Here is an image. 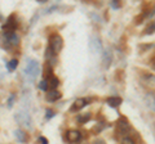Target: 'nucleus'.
<instances>
[{
    "label": "nucleus",
    "instance_id": "f257e3e1",
    "mask_svg": "<svg viewBox=\"0 0 155 144\" xmlns=\"http://www.w3.org/2000/svg\"><path fill=\"white\" fill-rule=\"evenodd\" d=\"M62 48H64V39L61 37V35H58V33H52L49 36V49L53 54L57 55L58 53L62 50Z\"/></svg>",
    "mask_w": 155,
    "mask_h": 144
},
{
    "label": "nucleus",
    "instance_id": "f03ea898",
    "mask_svg": "<svg viewBox=\"0 0 155 144\" xmlns=\"http://www.w3.org/2000/svg\"><path fill=\"white\" fill-rule=\"evenodd\" d=\"M25 74L28 79L34 80L39 75V64L34 59H28L27 63H26V67H25Z\"/></svg>",
    "mask_w": 155,
    "mask_h": 144
},
{
    "label": "nucleus",
    "instance_id": "7ed1b4c3",
    "mask_svg": "<svg viewBox=\"0 0 155 144\" xmlns=\"http://www.w3.org/2000/svg\"><path fill=\"white\" fill-rule=\"evenodd\" d=\"M16 121L19 124V125H25V126L27 127H31V125H32V121H31V117H30V114H28L27 112H18L16 114Z\"/></svg>",
    "mask_w": 155,
    "mask_h": 144
},
{
    "label": "nucleus",
    "instance_id": "20e7f679",
    "mask_svg": "<svg viewBox=\"0 0 155 144\" xmlns=\"http://www.w3.org/2000/svg\"><path fill=\"white\" fill-rule=\"evenodd\" d=\"M18 26V23L16 21V17L14 16H9L8 20L5 21V23L3 25V30L5 32H14L16 31V28Z\"/></svg>",
    "mask_w": 155,
    "mask_h": 144
},
{
    "label": "nucleus",
    "instance_id": "39448f33",
    "mask_svg": "<svg viewBox=\"0 0 155 144\" xmlns=\"http://www.w3.org/2000/svg\"><path fill=\"white\" fill-rule=\"evenodd\" d=\"M80 139H81V133L79 130H69L66 133V140L70 144L79 143Z\"/></svg>",
    "mask_w": 155,
    "mask_h": 144
},
{
    "label": "nucleus",
    "instance_id": "423d86ee",
    "mask_svg": "<svg viewBox=\"0 0 155 144\" xmlns=\"http://www.w3.org/2000/svg\"><path fill=\"white\" fill-rule=\"evenodd\" d=\"M116 126H118V131L120 134H128L129 130H130V125H129V122L127 121L125 117L119 118L118 122H116Z\"/></svg>",
    "mask_w": 155,
    "mask_h": 144
},
{
    "label": "nucleus",
    "instance_id": "0eeeda50",
    "mask_svg": "<svg viewBox=\"0 0 155 144\" xmlns=\"http://www.w3.org/2000/svg\"><path fill=\"white\" fill-rule=\"evenodd\" d=\"M89 49L92 53H98L102 49V45H101V40L98 36H92L91 41H89Z\"/></svg>",
    "mask_w": 155,
    "mask_h": 144
},
{
    "label": "nucleus",
    "instance_id": "6e6552de",
    "mask_svg": "<svg viewBox=\"0 0 155 144\" xmlns=\"http://www.w3.org/2000/svg\"><path fill=\"white\" fill-rule=\"evenodd\" d=\"M87 103H88V100H87L85 98H78L74 103H72L71 105V108H70V111L71 112H78V111H80V109H83Z\"/></svg>",
    "mask_w": 155,
    "mask_h": 144
},
{
    "label": "nucleus",
    "instance_id": "1a4fd4ad",
    "mask_svg": "<svg viewBox=\"0 0 155 144\" xmlns=\"http://www.w3.org/2000/svg\"><path fill=\"white\" fill-rule=\"evenodd\" d=\"M145 102H146L147 107L155 112V93H147L146 97H145Z\"/></svg>",
    "mask_w": 155,
    "mask_h": 144
},
{
    "label": "nucleus",
    "instance_id": "9d476101",
    "mask_svg": "<svg viewBox=\"0 0 155 144\" xmlns=\"http://www.w3.org/2000/svg\"><path fill=\"white\" fill-rule=\"evenodd\" d=\"M111 61H113V54H111V52L109 49L105 50L104 54H102V63H104L105 68H109L110 64H111Z\"/></svg>",
    "mask_w": 155,
    "mask_h": 144
},
{
    "label": "nucleus",
    "instance_id": "9b49d317",
    "mask_svg": "<svg viewBox=\"0 0 155 144\" xmlns=\"http://www.w3.org/2000/svg\"><path fill=\"white\" fill-rule=\"evenodd\" d=\"M106 103H107L110 107L116 108V107H119V105L123 103V99L120 97H109L107 99H106Z\"/></svg>",
    "mask_w": 155,
    "mask_h": 144
},
{
    "label": "nucleus",
    "instance_id": "f8f14e48",
    "mask_svg": "<svg viewBox=\"0 0 155 144\" xmlns=\"http://www.w3.org/2000/svg\"><path fill=\"white\" fill-rule=\"evenodd\" d=\"M61 97H62V94L60 92H57V90H51V92H48L45 95L48 102H56V100L61 99Z\"/></svg>",
    "mask_w": 155,
    "mask_h": 144
},
{
    "label": "nucleus",
    "instance_id": "ddd939ff",
    "mask_svg": "<svg viewBox=\"0 0 155 144\" xmlns=\"http://www.w3.org/2000/svg\"><path fill=\"white\" fill-rule=\"evenodd\" d=\"M14 135H16V139L18 142H21V143H25V142H27V134L23 131V130H21V129H18V130H16L14 131Z\"/></svg>",
    "mask_w": 155,
    "mask_h": 144
},
{
    "label": "nucleus",
    "instance_id": "4468645a",
    "mask_svg": "<svg viewBox=\"0 0 155 144\" xmlns=\"http://www.w3.org/2000/svg\"><path fill=\"white\" fill-rule=\"evenodd\" d=\"M92 118V113H81V114H78V117H76V120H78V122L79 124H85V122H88L89 120Z\"/></svg>",
    "mask_w": 155,
    "mask_h": 144
},
{
    "label": "nucleus",
    "instance_id": "2eb2a0df",
    "mask_svg": "<svg viewBox=\"0 0 155 144\" xmlns=\"http://www.w3.org/2000/svg\"><path fill=\"white\" fill-rule=\"evenodd\" d=\"M48 85H49V88H52V90H56V88L60 85V80L54 76H52V77L48 79Z\"/></svg>",
    "mask_w": 155,
    "mask_h": 144
},
{
    "label": "nucleus",
    "instance_id": "dca6fc26",
    "mask_svg": "<svg viewBox=\"0 0 155 144\" xmlns=\"http://www.w3.org/2000/svg\"><path fill=\"white\" fill-rule=\"evenodd\" d=\"M17 67H18V61L17 59H11L7 63V68H8V71H11V72L16 70Z\"/></svg>",
    "mask_w": 155,
    "mask_h": 144
},
{
    "label": "nucleus",
    "instance_id": "f3484780",
    "mask_svg": "<svg viewBox=\"0 0 155 144\" xmlns=\"http://www.w3.org/2000/svg\"><path fill=\"white\" fill-rule=\"evenodd\" d=\"M143 81L146 85H155V76L153 75H145Z\"/></svg>",
    "mask_w": 155,
    "mask_h": 144
},
{
    "label": "nucleus",
    "instance_id": "a211bd4d",
    "mask_svg": "<svg viewBox=\"0 0 155 144\" xmlns=\"http://www.w3.org/2000/svg\"><path fill=\"white\" fill-rule=\"evenodd\" d=\"M39 88H40L41 90H44V92H47V90L49 89V85H48V80L40 81V84H39Z\"/></svg>",
    "mask_w": 155,
    "mask_h": 144
},
{
    "label": "nucleus",
    "instance_id": "6ab92c4d",
    "mask_svg": "<svg viewBox=\"0 0 155 144\" xmlns=\"http://www.w3.org/2000/svg\"><path fill=\"white\" fill-rule=\"evenodd\" d=\"M122 144H136V142L133 140V138H130V136H125V138H123Z\"/></svg>",
    "mask_w": 155,
    "mask_h": 144
},
{
    "label": "nucleus",
    "instance_id": "aec40b11",
    "mask_svg": "<svg viewBox=\"0 0 155 144\" xmlns=\"http://www.w3.org/2000/svg\"><path fill=\"white\" fill-rule=\"evenodd\" d=\"M53 116H54V111H53V109H49V108H48L47 111H45V118H47V120H49V118H52Z\"/></svg>",
    "mask_w": 155,
    "mask_h": 144
},
{
    "label": "nucleus",
    "instance_id": "412c9836",
    "mask_svg": "<svg viewBox=\"0 0 155 144\" xmlns=\"http://www.w3.org/2000/svg\"><path fill=\"white\" fill-rule=\"evenodd\" d=\"M110 5L113 7V8H115V9H118V8H120V3L116 2V0H113V2L110 3Z\"/></svg>",
    "mask_w": 155,
    "mask_h": 144
},
{
    "label": "nucleus",
    "instance_id": "4be33fe9",
    "mask_svg": "<svg viewBox=\"0 0 155 144\" xmlns=\"http://www.w3.org/2000/svg\"><path fill=\"white\" fill-rule=\"evenodd\" d=\"M155 30V23H153V25H151V27H147L146 28V31H145V33H153V31Z\"/></svg>",
    "mask_w": 155,
    "mask_h": 144
},
{
    "label": "nucleus",
    "instance_id": "5701e85b",
    "mask_svg": "<svg viewBox=\"0 0 155 144\" xmlns=\"http://www.w3.org/2000/svg\"><path fill=\"white\" fill-rule=\"evenodd\" d=\"M39 142H40L41 144H48V140H47L45 138H43V136H40V138H39Z\"/></svg>",
    "mask_w": 155,
    "mask_h": 144
},
{
    "label": "nucleus",
    "instance_id": "b1692460",
    "mask_svg": "<svg viewBox=\"0 0 155 144\" xmlns=\"http://www.w3.org/2000/svg\"><path fill=\"white\" fill-rule=\"evenodd\" d=\"M94 144H106V143H105V140H102V139H97L94 142Z\"/></svg>",
    "mask_w": 155,
    "mask_h": 144
},
{
    "label": "nucleus",
    "instance_id": "393cba45",
    "mask_svg": "<svg viewBox=\"0 0 155 144\" xmlns=\"http://www.w3.org/2000/svg\"><path fill=\"white\" fill-rule=\"evenodd\" d=\"M153 67H154V70H155V58L153 59Z\"/></svg>",
    "mask_w": 155,
    "mask_h": 144
}]
</instances>
